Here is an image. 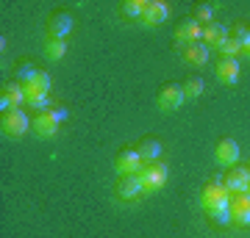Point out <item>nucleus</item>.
I'll use <instances>...</instances> for the list:
<instances>
[{"label":"nucleus","instance_id":"f257e3e1","mask_svg":"<svg viewBox=\"0 0 250 238\" xmlns=\"http://www.w3.org/2000/svg\"><path fill=\"white\" fill-rule=\"evenodd\" d=\"M200 205L208 216H217V213L231 211V194L225 188V177H211L206 183L203 194H200Z\"/></svg>","mask_w":250,"mask_h":238},{"label":"nucleus","instance_id":"f03ea898","mask_svg":"<svg viewBox=\"0 0 250 238\" xmlns=\"http://www.w3.org/2000/svg\"><path fill=\"white\" fill-rule=\"evenodd\" d=\"M0 128H3L6 136L20 139V136H25L28 133V128H34V122H28V114L22 111V108H14V111H6V114H3Z\"/></svg>","mask_w":250,"mask_h":238},{"label":"nucleus","instance_id":"7ed1b4c3","mask_svg":"<svg viewBox=\"0 0 250 238\" xmlns=\"http://www.w3.org/2000/svg\"><path fill=\"white\" fill-rule=\"evenodd\" d=\"M139 177H142V185L145 191H159V188H164L167 185V177H170V169H167V164H145L142 172H139Z\"/></svg>","mask_w":250,"mask_h":238},{"label":"nucleus","instance_id":"20e7f679","mask_svg":"<svg viewBox=\"0 0 250 238\" xmlns=\"http://www.w3.org/2000/svg\"><path fill=\"white\" fill-rule=\"evenodd\" d=\"M25 103H28L25 86H22L20 80L3 86V92H0V108H3V114H6V111H14V108H22Z\"/></svg>","mask_w":250,"mask_h":238},{"label":"nucleus","instance_id":"39448f33","mask_svg":"<svg viewBox=\"0 0 250 238\" xmlns=\"http://www.w3.org/2000/svg\"><path fill=\"white\" fill-rule=\"evenodd\" d=\"M225 188L228 194H248L250 188V166H231L225 172Z\"/></svg>","mask_w":250,"mask_h":238},{"label":"nucleus","instance_id":"423d86ee","mask_svg":"<svg viewBox=\"0 0 250 238\" xmlns=\"http://www.w3.org/2000/svg\"><path fill=\"white\" fill-rule=\"evenodd\" d=\"M142 194H147L142 185V177L139 175H123L120 177V183H117V197L123 200V202H134L139 200Z\"/></svg>","mask_w":250,"mask_h":238},{"label":"nucleus","instance_id":"0eeeda50","mask_svg":"<svg viewBox=\"0 0 250 238\" xmlns=\"http://www.w3.org/2000/svg\"><path fill=\"white\" fill-rule=\"evenodd\" d=\"M175 42H178L181 47H192V44L203 42V25H200L195 17L184 19V22L175 28Z\"/></svg>","mask_w":250,"mask_h":238},{"label":"nucleus","instance_id":"6e6552de","mask_svg":"<svg viewBox=\"0 0 250 238\" xmlns=\"http://www.w3.org/2000/svg\"><path fill=\"white\" fill-rule=\"evenodd\" d=\"M184 100H187V94H184V86H178V83H167V86L159 92L156 103H159L161 111H178V108L184 106Z\"/></svg>","mask_w":250,"mask_h":238},{"label":"nucleus","instance_id":"1a4fd4ad","mask_svg":"<svg viewBox=\"0 0 250 238\" xmlns=\"http://www.w3.org/2000/svg\"><path fill=\"white\" fill-rule=\"evenodd\" d=\"M142 166H145V161H142V155H139L136 150H123L120 155H117V161H114V169H117V175L120 177L123 175H139Z\"/></svg>","mask_w":250,"mask_h":238},{"label":"nucleus","instance_id":"9d476101","mask_svg":"<svg viewBox=\"0 0 250 238\" xmlns=\"http://www.w3.org/2000/svg\"><path fill=\"white\" fill-rule=\"evenodd\" d=\"M59 122H62V114L59 111H45V114H36L34 119V133L39 136V139H50V136H56V130H59Z\"/></svg>","mask_w":250,"mask_h":238},{"label":"nucleus","instance_id":"9b49d317","mask_svg":"<svg viewBox=\"0 0 250 238\" xmlns=\"http://www.w3.org/2000/svg\"><path fill=\"white\" fill-rule=\"evenodd\" d=\"M214 158L223 169L236 166V161H239V144L233 139H220V144H217V150H214Z\"/></svg>","mask_w":250,"mask_h":238},{"label":"nucleus","instance_id":"f8f14e48","mask_svg":"<svg viewBox=\"0 0 250 238\" xmlns=\"http://www.w3.org/2000/svg\"><path fill=\"white\" fill-rule=\"evenodd\" d=\"M72 28H75L72 14L59 11V14H53V17H50V22H47V39H67V34H70Z\"/></svg>","mask_w":250,"mask_h":238},{"label":"nucleus","instance_id":"ddd939ff","mask_svg":"<svg viewBox=\"0 0 250 238\" xmlns=\"http://www.w3.org/2000/svg\"><path fill=\"white\" fill-rule=\"evenodd\" d=\"M167 17H170V3H164V0H150V3H147V11H145V17L139 19V22L147 25V28H153V25H161Z\"/></svg>","mask_w":250,"mask_h":238},{"label":"nucleus","instance_id":"4468645a","mask_svg":"<svg viewBox=\"0 0 250 238\" xmlns=\"http://www.w3.org/2000/svg\"><path fill=\"white\" fill-rule=\"evenodd\" d=\"M231 219L239 227H250V200L248 194H233L231 197Z\"/></svg>","mask_w":250,"mask_h":238},{"label":"nucleus","instance_id":"2eb2a0df","mask_svg":"<svg viewBox=\"0 0 250 238\" xmlns=\"http://www.w3.org/2000/svg\"><path fill=\"white\" fill-rule=\"evenodd\" d=\"M217 80L225 83V86H233L236 80H239V61L236 58H223V61H217Z\"/></svg>","mask_w":250,"mask_h":238},{"label":"nucleus","instance_id":"dca6fc26","mask_svg":"<svg viewBox=\"0 0 250 238\" xmlns=\"http://www.w3.org/2000/svg\"><path fill=\"white\" fill-rule=\"evenodd\" d=\"M231 36V31L223 25V22H211V25H203V44L206 47H220Z\"/></svg>","mask_w":250,"mask_h":238},{"label":"nucleus","instance_id":"f3484780","mask_svg":"<svg viewBox=\"0 0 250 238\" xmlns=\"http://www.w3.org/2000/svg\"><path fill=\"white\" fill-rule=\"evenodd\" d=\"M136 152L142 155L145 164H156V161L161 158V152H164V144H161L159 139H145V141H139Z\"/></svg>","mask_w":250,"mask_h":238},{"label":"nucleus","instance_id":"a211bd4d","mask_svg":"<svg viewBox=\"0 0 250 238\" xmlns=\"http://www.w3.org/2000/svg\"><path fill=\"white\" fill-rule=\"evenodd\" d=\"M208 55H211V47H206L203 42H197V44H192V47L184 50V58H187L189 64H195V67L206 64V61H208Z\"/></svg>","mask_w":250,"mask_h":238},{"label":"nucleus","instance_id":"6ab92c4d","mask_svg":"<svg viewBox=\"0 0 250 238\" xmlns=\"http://www.w3.org/2000/svg\"><path fill=\"white\" fill-rule=\"evenodd\" d=\"M64 53H67V39H47L45 42V55L50 61L64 58Z\"/></svg>","mask_w":250,"mask_h":238},{"label":"nucleus","instance_id":"aec40b11","mask_svg":"<svg viewBox=\"0 0 250 238\" xmlns=\"http://www.w3.org/2000/svg\"><path fill=\"white\" fill-rule=\"evenodd\" d=\"M50 86H53V80H50V72H45V70H39V72H36V78L31 80V83H25V89L45 92V94H50Z\"/></svg>","mask_w":250,"mask_h":238},{"label":"nucleus","instance_id":"412c9836","mask_svg":"<svg viewBox=\"0 0 250 238\" xmlns=\"http://www.w3.org/2000/svg\"><path fill=\"white\" fill-rule=\"evenodd\" d=\"M147 3H150V0H125V3H123V11L128 14V17L142 19L145 11H147Z\"/></svg>","mask_w":250,"mask_h":238},{"label":"nucleus","instance_id":"4be33fe9","mask_svg":"<svg viewBox=\"0 0 250 238\" xmlns=\"http://www.w3.org/2000/svg\"><path fill=\"white\" fill-rule=\"evenodd\" d=\"M217 50L223 53V58H239V55H242V42H239V39H233V36H228Z\"/></svg>","mask_w":250,"mask_h":238},{"label":"nucleus","instance_id":"5701e85b","mask_svg":"<svg viewBox=\"0 0 250 238\" xmlns=\"http://www.w3.org/2000/svg\"><path fill=\"white\" fill-rule=\"evenodd\" d=\"M203 89H206V80L203 78H197V75H192V78H187L184 80V94H187V97H200V94H203Z\"/></svg>","mask_w":250,"mask_h":238},{"label":"nucleus","instance_id":"b1692460","mask_svg":"<svg viewBox=\"0 0 250 238\" xmlns=\"http://www.w3.org/2000/svg\"><path fill=\"white\" fill-rule=\"evenodd\" d=\"M195 19L200 25H211L214 22V3H200L195 11Z\"/></svg>","mask_w":250,"mask_h":238},{"label":"nucleus","instance_id":"393cba45","mask_svg":"<svg viewBox=\"0 0 250 238\" xmlns=\"http://www.w3.org/2000/svg\"><path fill=\"white\" fill-rule=\"evenodd\" d=\"M36 72H39V70H36V67H34L31 61H28V64H20V67H17V78H20V83H22V86H25V83H31V80L36 78Z\"/></svg>","mask_w":250,"mask_h":238},{"label":"nucleus","instance_id":"a878e982","mask_svg":"<svg viewBox=\"0 0 250 238\" xmlns=\"http://www.w3.org/2000/svg\"><path fill=\"white\" fill-rule=\"evenodd\" d=\"M250 34V28L248 25H233V31H231V36L233 39H239V42H245V36Z\"/></svg>","mask_w":250,"mask_h":238},{"label":"nucleus","instance_id":"bb28decb","mask_svg":"<svg viewBox=\"0 0 250 238\" xmlns=\"http://www.w3.org/2000/svg\"><path fill=\"white\" fill-rule=\"evenodd\" d=\"M242 55H245V58H250V34L245 36V42H242Z\"/></svg>","mask_w":250,"mask_h":238}]
</instances>
